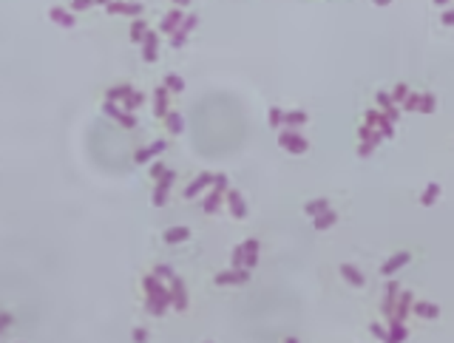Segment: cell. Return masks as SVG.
I'll list each match as a JSON object with an SVG mask.
<instances>
[{"instance_id": "cell-13", "label": "cell", "mask_w": 454, "mask_h": 343, "mask_svg": "<svg viewBox=\"0 0 454 343\" xmlns=\"http://www.w3.org/2000/svg\"><path fill=\"white\" fill-rule=\"evenodd\" d=\"M242 247H244V270H253V267L258 264V250H262V244H258V238H247Z\"/></svg>"}, {"instance_id": "cell-50", "label": "cell", "mask_w": 454, "mask_h": 343, "mask_svg": "<svg viewBox=\"0 0 454 343\" xmlns=\"http://www.w3.org/2000/svg\"><path fill=\"white\" fill-rule=\"evenodd\" d=\"M134 341H148V329H134Z\"/></svg>"}, {"instance_id": "cell-49", "label": "cell", "mask_w": 454, "mask_h": 343, "mask_svg": "<svg viewBox=\"0 0 454 343\" xmlns=\"http://www.w3.org/2000/svg\"><path fill=\"white\" fill-rule=\"evenodd\" d=\"M386 116H389V119H392V122H398V119H400V111H398V105H392L389 108V111H384Z\"/></svg>"}, {"instance_id": "cell-7", "label": "cell", "mask_w": 454, "mask_h": 343, "mask_svg": "<svg viewBox=\"0 0 454 343\" xmlns=\"http://www.w3.org/2000/svg\"><path fill=\"white\" fill-rule=\"evenodd\" d=\"M412 304H414V295L412 292H400L398 301H394V312H392L394 321H406L412 315Z\"/></svg>"}, {"instance_id": "cell-4", "label": "cell", "mask_w": 454, "mask_h": 343, "mask_svg": "<svg viewBox=\"0 0 454 343\" xmlns=\"http://www.w3.org/2000/svg\"><path fill=\"white\" fill-rule=\"evenodd\" d=\"M409 261H412V253H409V250H403V253H394V255H389V258L384 261L380 273H384L386 278H392V275L398 273V270H403V267L409 264Z\"/></svg>"}, {"instance_id": "cell-43", "label": "cell", "mask_w": 454, "mask_h": 343, "mask_svg": "<svg viewBox=\"0 0 454 343\" xmlns=\"http://www.w3.org/2000/svg\"><path fill=\"white\" fill-rule=\"evenodd\" d=\"M184 40H188V34H184L182 28H176L174 34H170V45H174V48H182V45H184Z\"/></svg>"}, {"instance_id": "cell-9", "label": "cell", "mask_w": 454, "mask_h": 343, "mask_svg": "<svg viewBox=\"0 0 454 343\" xmlns=\"http://www.w3.org/2000/svg\"><path fill=\"white\" fill-rule=\"evenodd\" d=\"M170 298H174L176 312H184V309H188V290H184L182 278H174V281H170Z\"/></svg>"}, {"instance_id": "cell-25", "label": "cell", "mask_w": 454, "mask_h": 343, "mask_svg": "<svg viewBox=\"0 0 454 343\" xmlns=\"http://www.w3.org/2000/svg\"><path fill=\"white\" fill-rule=\"evenodd\" d=\"M306 119H310L306 111H284V125H287V128H301Z\"/></svg>"}, {"instance_id": "cell-14", "label": "cell", "mask_w": 454, "mask_h": 343, "mask_svg": "<svg viewBox=\"0 0 454 343\" xmlns=\"http://www.w3.org/2000/svg\"><path fill=\"white\" fill-rule=\"evenodd\" d=\"M182 17L184 14L179 9H170L165 17H162V23H159V31H162V34H174L176 28H179V23H182Z\"/></svg>"}, {"instance_id": "cell-38", "label": "cell", "mask_w": 454, "mask_h": 343, "mask_svg": "<svg viewBox=\"0 0 454 343\" xmlns=\"http://www.w3.org/2000/svg\"><path fill=\"white\" fill-rule=\"evenodd\" d=\"M369 332L375 335L378 341H389V326H384V324H378V321H375V324H372V326H369Z\"/></svg>"}, {"instance_id": "cell-12", "label": "cell", "mask_w": 454, "mask_h": 343, "mask_svg": "<svg viewBox=\"0 0 454 343\" xmlns=\"http://www.w3.org/2000/svg\"><path fill=\"white\" fill-rule=\"evenodd\" d=\"M338 273L344 275V281L346 284H352V287H364V284H366V278H364V273H360L358 267H352V264H340L338 267Z\"/></svg>"}, {"instance_id": "cell-1", "label": "cell", "mask_w": 454, "mask_h": 343, "mask_svg": "<svg viewBox=\"0 0 454 343\" xmlns=\"http://www.w3.org/2000/svg\"><path fill=\"white\" fill-rule=\"evenodd\" d=\"M142 287H145V309H148L154 318H162L168 312V307L174 304L170 287H165V281H159L154 273H148L142 278Z\"/></svg>"}, {"instance_id": "cell-47", "label": "cell", "mask_w": 454, "mask_h": 343, "mask_svg": "<svg viewBox=\"0 0 454 343\" xmlns=\"http://www.w3.org/2000/svg\"><path fill=\"white\" fill-rule=\"evenodd\" d=\"M91 3H94V0H71V9H74V11H80V9H88Z\"/></svg>"}, {"instance_id": "cell-31", "label": "cell", "mask_w": 454, "mask_h": 343, "mask_svg": "<svg viewBox=\"0 0 454 343\" xmlns=\"http://www.w3.org/2000/svg\"><path fill=\"white\" fill-rule=\"evenodd\" d=\"M420 111H423V114H434L437 111V97L432 91H423V94H420Z\"/></svg>"}, {"instance_id": "cell-15", "label": "cell", "mask_w": 454, "mask_h": 343, "mask_svg": "<svg viewBox=\"0 0 454 343\" xmlns=\"http://www.w3.org/2000/svg\"><path fill=\"white\" fill-rule=\"evenodd\" d=\"M168 148V142H154V145H150V148H140L136 150V156H134V162H136V165H145V162H150V159L156 156V153H162V150Z\"/></svg>"}, {"instance_id": "cell-11", "label": "cell", "mask_w": 454, "mask_h": 343, "mask_svg": "<svg viewBox=\"0 0 454 343\" xmlns=\"http://www.w3.org/2000/svg\"><path fill=\"white\" fill-rule=\"evenodd\" d=\"M412 312H414L418 318H426V321L440 318V307L432 304V301H414V304H412Z\"/></svg>"}, {"instance_id": "cell-2", "label": "cell", "mask_w": 454, "mask_h": 343, "mask_svg": "<svg viewBox=\"0 0 454 343\" xmlns=\"http://www.w3.org/2000/svg\"><path fill=\"white\" fill-rule=\"evenodd\" d=\"M278 145L284 150H290V153H296V156H301V153L310 150V142H306L298 131H292V128H287L284 133H278Z\"/></svg>"}, {"instance_id": "cell-29", "label": "cell", "mask_w": 454, "mask_h": 343, "mask_svg": "<svg viewBox=\"0 0 454 343\" xmlns=\"http://www.w3.org/2000/svg\"><path fill=\"white\" fill-rule=\"evenodd\" d=\"M168 199H170V185L156 182V187H154V204H156V207H165Z\"/></svg>"}, {"instance_id": "cell-3", "label": "cell", "mask_w": 454, "mask_h": 343, "mask_svg": "<svg viewBox=\"0 0 454 343\" xmlns=\"http://www.w3.org/2000/svg\"><path fill=\"white\" fill-rule=\"evenodd\" d=\"M213 281H216V287H236V284H247V281H250V270H244V267L236 270V267H233V270H227V273H218Z\"/></svg>"}, {"instance_id": "cell-32", "label": "cell", "mask_w": 454, "mask_h": 343, "mask_svg": "<svg viewBox=\"0 0 454 343\" xmlns=\"http://www.w3.org/2000/svg\"><path fill=\"white\" fill-rule=\"evenodd\" d=\"M145 102V94H142V88H134L131 94H128V99H125L122 105H125V111H136V108Z\"/></svg>"}, {"instance_id": "cell-28", "label": "cell", "mask_w": 454, "mask_h": 343, "mask_svg": "<svg viewBox=\"0 0 454 343\" xmlns=\"http://www.w3.org/2000/svg\"><path fill=\"white\" fill-rule=\"evenodd\" d=\"M437 199H440V185L432 182V185H426V190H423V196H420V204H423V207H432Z\"/></svg>"}, {"instance_id": "cell-41", "label": "cell", "mask_w": 454, "mask_h": 343, "mask_svg": "<svg viewBox=\"0 0 454 343\" xmlns=\"http://www.w3.org/2000/svg\"><path fill=\"white\" fill-rule=\"evenodd\" d=\"M230 261H233V267H236V270H242V267H244V247H242V244L233 247V258H230Z\"/></svg>"}, {"instance_id": "cell-30", "label": "cell", "mask_w": 454, "mask_h": 343, "mask_svg": "<svg viewBox=\"0 0 454 343\" xmlns=\"http://www.w3.org/2000/svg\"><path fill=\"white\" fill-rule=\"evenodd\" d=\"M170 94H182L184 91V79L179 77V74H165V82H162Z\"/></svg>"}, {"instance_id": "cell-20", "label": "cell", "mask_w": 454, "mask_h": 343, "mask_svg": "<svg viewBox=\"0 0 454 343\" xmlns=\"http://www.w3.org/2000/svg\"><path fill=\"white\" fill-rule=\"evenodd\" d=\"M108 14H131V17H136V14H142V6L140 3H108Z\"/></svg>"}, {"instance_id": "cell-10", "label": "cell", "mask_w": 454, "mask_h": 343, "mask_svg": "<svg viewBox=\"0 0 454 343\" xmlns=\"http://www.w3.org/2000/svg\"><path fill=\"white\" fill-rule=\"evenodd\" d=\"M156 51H159V34L148 31L142 37V60L145 62H156Z\"/></svg>"}, {"instance_id": "cell-6", "label": "cell", "mask_w": 454, "mask_h": 343, "mask_svg": "<svg viewBox=\"0 0 454 343\" xmlns=\"http://www.w3.org/2000/svg\"><path fill=\"white\" fill-rule=\"evenodd\" d=\"M224 202H227V207H230V216H233V219H244L247 216V204H244V199H242L238 190H230V187H227Z\"/></svg>"}, {"instance_id": "cell-23", "label": "cell", "mask_w": 454, "mask_h": 343, "mask_svg": "<svg viewBox=\"0 0 454 343\" xmlns=\"http://www.w3.org/2000/svg\"><path fill=\"white\" fill-rule=\"evenodd\" d=\"M355 136H358L360 142H366V139H372V142H378V145H380V142H384V133L378 131V128H372V125H358V131H355Z\"/></svg>"}, {"instance_id": "cell-34", "label": "cell", "mask_w": 454, "mask_h": 343, "mask_svg": "<svg viewBox=\"0 0 454 343\" xmlns=\"http://www.w3.org/2000/svg\"><path fill=\"white\" fill-rule=\"evenodd\" d=\"M378 131L384 133V139H389V136H394V122L386 114H380V119H378Z\"/></svg>"}, {"instance_id": "cell-42", "label": "cell", "mask_w": 454, "mask_h": 343, "mask_svg": "<svg viewBox=\"0 0 454 343\" xmlns=\"http://www.w3.org/2000/svg\"><path fill=\"white\" fill-rule=\"evenodd\" d=\"M375 148H378V142H372V139L360 142V148H358V156H372V153H375Z\"/></svg>"}, {"instance_id": "cell-51", "label": "cell", "mask_w": 454, "mask_h": 343, "mask_svg": "<svg viewBox=\"0 0 454 343\" xmlns=\"http://www.w3.org/2000/svg\"><path fill=\"white\" fill-rule=\"evenodd\" d=\"M9 321H12V318H9V315H0V329H3V326L9 324Z\"/></svg>"}, {"instance_id": "cell-45", "label": "cell", "mask_w": 454, "mask_h": 343, "mask_svg": "<svg viewBox=\"0 0 454 343\" xmlns=\"http://www.w3.org/2000/svg\"><path fill=\"white\" fill-rule=\"evenodd\" d=\"M380 114H384V111H366V125L378 128V119H380Z\"/></svg>"}, {"instance_id": "cell-44", "label": "cell", "mask_w": 454, "mask_h": 343, "mask_svg": "<svg viewBox=\"0 0 454 343\" xmlns=\"http://www.w3.org/2000/svg\"><path fill=\"white\" fill-rule=\"evenodd\" d=\"M213 187H216V190H222V193H227V176H222V173H218V176H213Z\"/></svg>"}, {"instance_id": "cell-19", "label": "cell", "mask_w": 454, "mask_h": 343, "mask_svg": "<svg viewBox=\"0 0 454 343\" xmlns=\"http://www.w3.org/2000/svg\"><path fill=\"white\" fill-rule=\"evenodd\" d=\"M409 338V329L403 326V321H394V318H389V341L386 343H400Z\"/></svg>"}, {"instance_id": "cell-33", "label": "cell", "mask_w": 454, "mask_h": 343, "mask_svg": "<svg viewBox=\"0 0 454 343\" xmlns=\"http://www.w3.org/2000/svg\"><path fill=\"white\" fill-rule=\"evenodd\" d=\"M145 34H148V23H145V20H134L131 23V40L134 43H142Z\"/></svg>"}, {"instance_id": "cell-5", "label": "cell", "mask_w": 454, "mask_h": 343, "mask_svg": "<svg viewBox=\"0 0 454 343\" xmlns=\"http://www.w3.org/2000/svg\"><path fill=\"white\" fill-rule=\"evenodd\" d=\"M208 187H213V173H199V176L182 190V196L184 199H196V196H199L202 190H208Z\"/></svg>"}, {"instance_id": "cell-53", "label": "cell", "mask_w": 454, "mask_h": 343, "mask_svg": "<svg viewBox=\"0 0 454 343\" xmlns=\"http://www.w3.org/2000/svg\"><path fill=\"white\" fill-rule=\"evenodd\" d=\"M378 6H389V3H392V0H375Z\"/></svg>"}, {"instance_id": "cell-52", "label": "cell", "mask_w": 454, "mask_h": 343, "mask_svg": "<svg viewBox=\"0 0 454 343\" xmlns=\"http://www.w3.org/2000/svg\"><path fill=\"white\" fill-rule=\"evenodd\" d=\"M190 0H174V6H188Z\"/></svg>"}, {"instance_id": "cell-17", "label": "cell", "mask_w": 454, "mask_h": 343, "mask_svg": "<svg viewBox=\"0 0 454 343\" xmlns=\"http://www.w3.org/2000/svg\"><path fill=\"white\" fill-rule=\"evenodd\" d=\"M222 202H224V193L213 187V190H210V193L204 196V202H202V210L213 216V213H218V207H222Z\"/></svg>"}, {"instance_id": "cell-48", "label": "cell", "mask_w": 454, "mask_h": 343, "mask_svg": "<svg viewBox=\"0 0 454 343\" xmlns=\"http://www.w3.org/2000/svg\"><path fill=\"white\" fill-rule=\"evenodd\" d=\"M440 20H443V26H454V9H446Z\"/></svg>"}, {"instance_id": "cell-16", "label": "cell", "mask_w": 454, "mask_h": 343, "mask_svg": "<svg viewBox=\"0 0 454 343\" xmlns=\"http://www.w3.org/2000/svg\"><path fill=\"white\" fill-rule=\"evenodd\" d=\"M162 122H165L168 133H174V136H179V133L184 131V119H182V114H179V111H168V114L162 116Z\"/></svg>"}, {"instance_id": "cell-37", "label": "cell", "mask_w": 454, "mask_h": 343, "mask_svg": "<svg viewBox=\"0 0 454 343\" xmlns=\"http://www.w3.org/2000/svg\"><path fill=\"white\" fill-rule=\"evenodd\" d=\"M378 108H380V111H389V108L394 105V99H392V94H386V91H378Z\"/></svg>"}, {"instance_id": "cell-21", "label": "cell", "mask_w": 454, "mask_h": 343, "mask_svg": "<svg viewBox=\"0 0 454 343\" xmlns=\"http://www.w3.org/2000/svg\"><path fill=\"white\" fill-rule=\"evenodd\" d=\"M48 17H52L54 23H60V26H66V28H71V26H74V23H77V14H74V11L57 9V6H54V9L48 11Z\"/></svg>"}, {"instance_id": "cell-8", "label": "cell", "mask_w": 454, "mask_h": 343, "mask_svg": "<svg viewBox=\"0 0 454 343\" xmlns=\"http://www.w3.org/2000/svg\"><path fill=\"white\" fill-rule=\"evenodd\" d=\"M168 111H170V91H168L165 85H159V88L154 91V114H156V119H162Z\"/></svg>"}, {"instance_id": "cell-18", "label": "cell", "mask_w": 454, "mask_h": 343, "mask_svg": "<svg viewBox=\"0 0 454 343\" xmlns=\"http://www.w3.org/2000/svg\"><path fill=\"white\" fill-rule=\"evenodd\" d=\"M398 295H400V284H398V281H389V287H386V298H384V315L392 318Z\"/></svg>"}, {"instance_id": "cell-39", "label": "cell", "mask_w": 454, "mask_h": 343, "mask_svg": "<svg viewBox=\"0 0 454 343\" xmlns=\"http://www.w3.org/2000/svg\"><path fill=\"white\" fill-rule=\"evenodd\" d=\"M406 94H409V85H406V82L394 85V88H392V99H394V105H400L403 99H406Z\"/></svg>"}, {"instance_id": "cell-26", "label": "cell", "mask_w": 454, "mask_h": 343, "mask_svg": "<svg viewBox=\"0 0 454 343\" xmlns=\"http://www.w3.org/2000/svg\"><path fill=\"white\" fill-rule=\"evenodd\" d=\"M312 221H315V224H312L315 230H330L332 224L338 221V216H335V210H324V213H318Z\"/></svg>"}, {"instance_id": "cell-46", "label": "cell", "mask_w": 454, "mask_h": 343, "mask_svg": "<svg viewBox=\"0 0 454 343\" xmlns=\"http://www.w3.org/2000/svg\"><path fill=\"white\" fill-rule=\"evenodd\" d=\"M165 170H168V167L162 165V162H156V165L150 167V179H162V173H165Z\"/></svg>"}, {"instance_id": "cell-22", "label": "cell", "mask_w": 454, "mask_h": 343, "mask_svg": "<svg viewBox=\"0 0 454 343\" xmlns=\"http://www.w3.org/2000/svg\"><path fill=\"white\" fill-rule=\"evenodd\" d=\"M165 244H182V241H188V238H190V230L188 227H170V230H165Z\"/></svg>"}, {"instance_id": "cell-35", "label": "cell", "mask_w": 454, "mask_h": 343, "mask_svg": "<svg viewBox=\"0 0 454 343\" xmlns=\"http://www.w3.org/2000/svg\"><path fill=\"white\" fill-rule=\"evenodd\" d=\"M150 273L156 275L159 281H168V284H170V281H174V278H176V275H174V270H170V267H168V264H156V267H154V270H150Z\"/></svg>"}, {"instance_id": "cell-40", "label": "cell", "mask_w": 454, "mask_h": 343, "mask_svg": "<svg viewBox=\"0 0 454 343\" xmlns=\"http://www.w3.org/2000/svg\"><path fill=\"white\" fill-rule=\"evenodd\" d=\"M281 125H284V111H281V108H270V128L278 131Z\"/></svg>"}, {"instance_id": "cell-24", "label": "cell", "mask_w": 454, "mask_h": 343, "mask_svg": "<svg viewBox=\"0 0 454 343\" xmlns=\"http://www.w3.org/2000/svg\"><path fill=\"white\" fill-rule=\"evenodd\" d=\"M131 85H114V88H108L105 91V99H111V102H125V99H128V94H131Z\"/></svg>"}, {"instance_id": "cell-27", "label": "cell", "mask_w": 454, "mask_h": 343, "mask_svg": "<svg viewBox=\"0 0 454 343\" xmlns=\"http://www.w3.org/2000/svg\"><path fill=\"white\" fill-rule=\"evenodd\" d=\"M324 210H330V199H312V202L304 204V213L310 216V219H315V216L324 213Z\"/></svg>"}, {"instance_id": "cell-36", "label": "cell", "mask_w": 454, "mask_h": 343, "mask_svg": "<svg viewBox=\"0 0 454 343\" xmlns=\"http://www.w3.org/2000/svg\"><path fill=\"white\" fill-rule=\"evenodd\" d=\"M400 105H403V111H420V94H412V91H409Z\"/></svg>"}, {"instance_id": "cell-54", "label": "cell", "mask_w": 454, "mask_h": 343, "mask_svg": "<svg viewBox=\"0 0 454 343\" xmlns=\"http://www.w3.org/2000/svg\"><path fill=\"white\" fill-rule=\"evenodd\" d=\"M434 3H437V6H446V3H448V0H434Z\"/></svg>"}]
</instances>
